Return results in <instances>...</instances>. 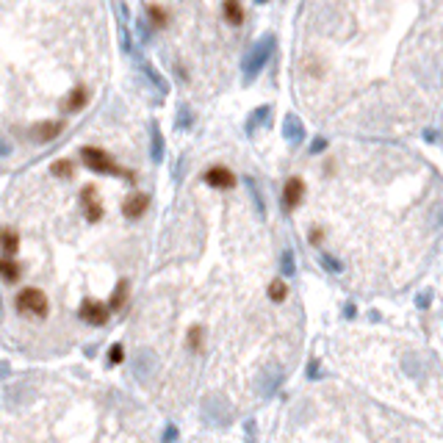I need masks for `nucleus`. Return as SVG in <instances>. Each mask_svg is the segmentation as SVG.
<instances>
[{
	"mask_svg": "<svg viewBox=\"0 0 443 443\" xmlns=\"http://www.w3.org/2000/svg\"><path fill=\"white\" fill-rule=\"evenodd\" d=\"M125 360V346L122 344H111L108 349V366H119Z\"/></svg>",
	"mask_w": 443,
	"mask_h": 443,
	"instance_id": "2f4dec72",
	"label": "nucleus"
},
{
	"mask_svg": "<svg viewBox=\"0 0 443 443\" xmlns=\"http://www.w3.org/2000/svg\"><path fill=\"white\" fill-rule=\"evenodd\" d=\"M269 117H271V106H258V108H252V114H249L246 122H244V133H246V136H255V131H260V128L269 122Z\"/></svg>",
	"mask_w": 443,
	"mask_h": 443,
	"instance_id": "2eb2a0df",
	"label": "nucleus"
},
{
	"mask_svg": "<svg viewBox=\"0 0 443 443\" xmlns=\"http://www.w3.org/2000/svg\"><path fill=\"white\" fill-rule=\"evenodd\" d=\"M128 294H131V280H125V277H122V280L117 283V288H114L111 299L106 302V305H108V310H111V313H114V310H122V308L128 305Z\"/></svg>",
	"mask_w": 443,
	"mask_h": 443,
	"instance_id": "f3484780",
	"label": "nucleus"
},
{
	"mask_svg": "<svg viewBox=\"0 0 443 443\" xmlns=\"http://www.w3.org/2000/svg\"><path fill=\"white\" fill-rule=\"evenodd\" d=\"M280 271H283V277H294L296 274V252L291 246H285L280 252Z\"/></svg>",
	"mask_w": 443,
	"mask_h": 443,
	"instance_id": "cd10ccee",
	"label": "nucleus"
},
{
	"mask_svg": "<svg viewBox=\"0 0 443 443\" xmlns=\"http://www.w3.org/2000/svg\"><path fill=\"white\" fill-rule=\"evenodd\" d=\"M64 122L61 119H44V122H36L33 128H31V139L36 142V144H50V142H56L61 133H64Z\"/></svg>",
	"mask_w": 443,
	"mask_h": 443,
	"instance_id": "1a4fd4ad",
	"label": "nucleus"
},
{
	"mask_svg": "<svg viewBox=\"0 0 443 443\" xmlns=\"http://www.w3.org/2000/svg\"><path fill=\"white\" fill-rule=\"evenodd\" d=\"M150 208V194H131L122 200V217L125 219H139Z\"/></svg>",
	"mask_w": 443,
	"mask_h": 443,
	"instance_id": "ddd939ff",
	"label": "nucleus"
},
{
	"mask_svg": "<svg viewBox=\"0 0 443 443\" xmlns=\"http://www.w3.org/2000/svg\"><path fill=\"white\" fill-rule=\"evenodd\" d=\"M222 14H224V19H227L230 25H241V22H244V8H241L238 0H224V3H222Z\"/></svg>",
	"mask_w": 443,
	"mask_h": 443,
	"instance_id": "a878e982",
	"label": "nucleus"
},
{
	"mask_svg": "<svg viewBox=\"0 0 443 443\" xmlns=\"http://www.w3.org/2000/svg\"><path fill=\"white\" fill-rule=\"evenodd\" d=\"M81 158H83V164H86L92 172H97V175H117V178H122V181H128V183H136V175L128 172V169H122V167H117V161H114L106 150H100V147H83V150H81Z\"/></svg>",
	"mask_w": 443,
	"mask_h": 443,
	"instance_id": "f03ea898",
	"label": "nucleus"
},
{
	"mask_svg": "<svg viewBox=\"0 0 443 443\" xmlns=\"http://www.w3.org/2000/svg\"><path fill=\"white\" fill-rule=\"evenodd\" d=\"M308 241H310L313 246H321V244H324V230H321V227H310V230H308Z\"/></svg>",
	"mask_w": 443,
	"mask_h": 443,
	"instance_id": "72a5a7b5",
	"label": "nucleus"
},
{
	"mask_svg": "<svg viewBox=\"0 0 443 443\" xmlns=\"http://www.w3.org/2000/svg\"><path fill=\"white\" fill-rule=\"evenodd\" d=\"M266 294H269V299H271L274 305H283V302L288 299V283H285V277H274V280L269 283Z\"/></svg>",
	"mask_w": 443,
	"mask_h": 443,
	"instance_id": "aec40b11",
	"label": "nucleus"
},
{
	"mask_svg": "<svg viewBox=\"0 0 443 443\" xmlns=\"http://www.w3.org/2000/svg\"><path fill=\"white\" fill-rule=\"evenodd\" d=\"M283 385V371L277 369V371H269V374H263V380H260V396H274L277 394V388Z\"/></svg>",
	"mask_w": 443,
	"mask_h": 443,
	"instance_id": "4be33fe9",
	"label": "nucleus"
},
{
	"mask_svg": "<svg viewBox=\"0 0 443 443\" xmlns=\"http://www.w3.org/2000/svg\"><path fill=\"white\" fill-rule=\"evenodd\" d=\"M305 192H308L305 181H302L299 175H291V178H288V183H285V189H283V211H285V214L296 211V208H299V203L305 200Z\"/></svg>",
	"mask_w": 443,
	"mask_h": 443,
	"instance_id": "423d86ee",
	"label": "nucleus"
},
{
	"mask_svg": "<svg viewBox=\"0 0 443 443\" xmlns=\"http://www.w3.org/2000/svg\"><path fill=\"white\" fill-rule=\"evenodd\" d=\"M344 316H346V319H355V316H358L355 302H346V305H344Z\"/></svg>",
	"mask_w": 443,
	"mask_h": 443,
	"instance_id": "4c0bfd02",
	"label": "nucleus"
},
{
	"mask_svg": "<svg viewBox=\"0 0 443 443\" xmlns=\"http://www.w3.org/2000/svg\"><path fill=\"white\" fill-rule=\"evenodd\" d=\"M133 28H136V33H139V44H147V42L153 39V25H150L147 19H133Z\"/></svg>",
	"mask_w": 443,
	"mask_h": 443,
	"instance_id": "c85d7f7f",
	"label": "nucleus"
},
{
	"mask_svg": "<svg viewBox=\"0 0 443 443\" xmlns=\"http://www.w3.org/2000/svg\"><path fill=\"white\" fill-rule=\"evenodd\" d=\"M11 150H14V147H11V142H8L6 136H0V158H6V156H11Z\"/></svg>",
	"mask_w": 443,
	"mask_h": 443,
	"instance_id": "e433bc0d",
	"label": "nucleus"
},
{
	"mask_svg": "<svg viewBox=\"0 0 443 443\" xmlns=\"http://www.w3.org/2000/svg\"><path fill=\"white\" fill-rule=\"evenodd\" d=\"M153 371H156V355H153L150 349H142V352L133 358V374H136L139 380H147Z\"/></svg>",
	"mask_w": 443,
	"mask_h": 443,
	"instance_id": "dca6fc26",
	"label": "nucleus"
},
{
	"mask_svg": "<svg viewBox=\"0 0 443 443\" xmlns=\"http://www.w3.org/2000/svg\"><path fill=\"white\" fill-rule=\"evenodd\" d=\"M416 305H419L421 310H430V305H433V291L427 288L424 294H419V296H416Z\"/></svg>",
	"mask_w": 443,
	"mask_h": 443,
	"instance_id": "f704fd0d",
	"label": "nucleus"
},
{
	"mask_svg": "<svg viewBox=\"0 0 443 443\" xmlns=\"http://www.w3.org/2000/svg\"><path fill=\"white\" fill-rule=\"evenodd\" d=\"M19 277H22V266L17 260H11V258H0V280L17 283Z\"/></svg>",
	"mask_w": 443,
	"mask_h": 443,
	"instance_id": "b1692460",
	"label": "nucleus"
},
{
	"mask_svg": "<svg viewBox=\"0 0 443 443\" xmlns=\"http://www.w3.org/2000/svg\"><path fill=\"white\" fill-rule=\"evenodd\" d=\"M175 438H181V430H178L175 424H167V430H164V443H172Z\"/></svg>",
	"mask_w": 443,
	"mask_h": 443,
	"instance_id": "c9c22d12",
	"label": "nucleus"
},
{
	"mask_svg": "<svg viewBox=\"0 0 443 443\" xmlns=\"http://www.w3.org/2000/svg\"><path fill=\"white\" fill-rule=\"evenodd\" d=\"M131 56L139 61V69H142V75L150 81V86H156L161 94H167V92H169V83H167V78H164V75H161V72H158V69H156V67H153L147 58H142V53H139V47H136V44H133V53H131Z\"/></svg>",
	"mask_w": 443,
	"mask_h": 443,
	"instance_id": "9b49d317",
	"label": "nucleus"
},
{
	"mask_svg": "<svg viewBox=\"0 0 443 443\" xmlns=\"http://www.w3.org/2000/svg\"><path fill=\"white\" fill-rule=\"evenodd\" d=\"M86 106H89V89H86L83 83L72 86L69 94L61 100V111H64V114H78V111H83Z\"/></svg>",
	"mask_w": 443,
	"mask_h": 443,
	"instance_id": "f8f14e48",
	"label": "nucleus"
},
{
	"mask_svg": "<svg viewBox=\"0 0 443 443\" xmlns=\"http://www.w3.org/2000/svg\"><path fill=\"white\" fill-rule=\"evenodd\" d=\"M203 344H206V330H203L200 324L189 327V333H186V349H189L192 355H200V352H203Z\"/></svg>",
	"mask_w": 443,
	"mask_h": 443,
	"instance_id": "412c9836",
	"label": "nucleus"
},
{
	"mask_svg": "<svg viewBox=\"0 0 443 443\" xmlns=\"http://www.w3.org/2000/svg\"><path fill=\"white\" fill-rule=\"evenodd\" d=\"M283 136H285V142H288L291 147H299V144L305 142L308 128H305V122L299 119V114L288 111V114L283 117Z\"/></svg>",
	"mask_w": 443,
	"mask_h": 443,
	"instance_id": "9d476101",
	"label": "nucleus"
},
{
	"mask_svg": "<svg viewBox=\"0 0 443 443\" xmlns=\"http://www.w3.org/2000/svg\"><path fill=\"white\" fill-rule=\"evenodd\" d=\"M0 249L6 255H17L19 252V233H17V227H11V224L0 227Z\"/></svg>",
	"mask_w": 443,
	"mask_h": 443,
	"instance_id": "a211bd4d",
	"label": "nucleus"
},
{
	"mask_svg": "<svg viewBox=\"0 0 443 443\" xmlns=\"http://www.w3.org/2000/svg\"><path fill=\"white\" fill-rule=\"evenodd\" d=\"M175 128H178V131H192V128H194V111H192L186 103H181V106H178Z\"/></svg>",
	"mask_w": 443,
	"mask_h": 443,
	"instance_id": "bb28decb",
	"label": "nucleus"
},
{
	"mask_svg": "<svg viewBox=\"0 0 443 443\" xmlns=\"http://www.w3.org/2000/svg\"><path fill=\"white\" fill-rule=\"evenodd\" d=\"M435 133H438V131H433V128H427V131H424V139H427V142H435V139H438Z\"/></svg>",
	"mask_w": 443,
	"mask_h": 443,
	"instance_id": "58836bf2",
	"label": "nucleus"
},
{
	"mask_svg": "<svg viewBox=\"0 0 443 443\" xmlns=\"http://www.w3.org/2000/svg\"><path fill=\"white\" fill-rule=\"evenodd\" d=\"M203 181H206L211 189H219V192H230V189H235V183H238V178H235L227 167H222V164L208 167L206 175H203Z\"/></svg>",
	"mask_w": 443,
	"mask_h": 443,
	"instance_id": "6e6552de",
	"label": "nucleus"
},
{
	"mask_svg": "<svg viewBox=\"0 0 443 443\" xmlns=\"http://www.w3.org/2000/svg\"><path fill=\"white\" fill-rule=\"evenodd\" d=\"M305 374H308V380H321V377H324L321 360H319V358H310V360H308V366H305Z\"/></svg>",
	"mask_w": 443,
	"mask_h": 443,
	"instance_id": "7c9ffc66",
	"label": "nucleus"
},
{
	"mask_svg": "<svg viewBox=\"0 0 443 443\" xmlns=\"http://www.w3.org/2000/svg\"><path fill=\"white\" fill-rule=\"evenodd\" d=\"M274 47H277V36H274V33H263V36L249 47V53H246L244 61H241V81H244L246 86L255 83L258 75L266 69V64H269Z\"/></svg>",
	"mask_w": 443,
	"mask_h": 443,
	"instance_id": "f257e3e1",
	"label": "nucleus"
},
{
	"mask_svg": "<svg viewBox=\"0 0 443 443\" xmlns=\"http://www.w3.org/2000/svg\"><path fill=\"white\" fill-rule=\"evenodd\" d=\"M255 3H269V0H255Z\"/></svg>",
	"mask_w": 443,
	"mask_h": 443,
	"instance_id": "ea45409f",
	"label": "nucleus"
},
{
	"mask_svg": "<svg viewBox=\"0 0 443 443\" xmlns=\"http://www.w3.org/2000/svg\"><path fill=\"white\" fill-rule=\"evenodd\" d=\"M321 266H324L327 271H333V274H341V271H344V263H341L335 255H330V252L321 255Z\"/></svg>",
	"mask_w": 443,
	"mask_h": 443,
	"instance_id": "c756f323",
	"label": "nucleus"
},
{
	"mask_svg": "<svg viewBox=\"0 0 443 443\" xmlns=\"http://www.w3.org/2000/svg\"><path fill=\"white\" fill-rule=\"evenodd\" d=\"M50 175L58 181H69V178H75V164L69 158H58L50 164Z\"/></svg>",
	"mask_w": 443,
	"mask_h": 443,
	"instance_id": "393cba45",
	"label": "nucleus"
},
{
	"mask_svg": "<svg viewBox=\"0 0 443 443\" xmlns=\"http://www.w3.org/2000/svg\"><path fill=\"white\" fill-rule=\"evenodd\" d=\"M244 186H246V192H249V197H252L255 214H258L260 219H266V203H263V194H260V189H258L255 178H252V175H244Z\"/></svg>",
	"mask_w": 443,
	"mask_h": 443,
	"instance_id": "6ab92c4d",
	"label": "nucleus"
},
{
	"mask_svg": "<svg viewBox=\"0 0 443 443\" xmlns=\"http://www.w3.org/2000/svg\"><path fill=\"white\" fill-rule=\"evenodd\" d=\"M164 156H167V139L161 133V125L153 122L150 125V158H153V164H161Z\"/></svg>",
	"mask_w": 443,
	"mask_h": 443,
	"instance_id": "4468645a",
	"label": "nucleus"
},
{
	"mask_svg": "<svg viewBox=\"0 0 443 443\" xmlns=\"http://www.w3.org/2000/svg\"><path fill=\"white\" fill-rule=\"evenodd\" d=\"M78 316H81L86 324H92V327H103V324H108L111 310H108V305L100 302V299H83L81 308H78Z\"/></svg>",
	"mask_w": 443,
	"mask_h": 443,
	"instance_id": "20e7f679",
	"label": "nucleus"
},
{
	"mask_svg": "<svg viewBox=\"0 0 443 443\" xmlns=\"http://www.w3.org/2000/svg\"><path fill=\"white\" fill-rule=\"evenodd\" d=\"M14 305H17L19 313H28L33 319H47V310H50L47 296L39 288H22V291H17Z\"/></svg>",
	"mask_w": 443,
	"mask_h": 443,
	"instance_id": "7ed1b4c3",
	"label": "nucleus"
},
{
	"mask_svg": "<svg viewBox=\"0 0 443 443\" xmlns=\"http://www.w3.org/2000/svg\"><path fill=\"white\" fill-rule=\"evenodd\" d=\"M147 22L153 28H167L169 25V11L164 6H158V3H150L147 6Z\"/></svg>",
	"mask_w": 443,
	"mask_h": 443,
	"instance_id": "5701e85b",
	"label": "nucleus"
},
{
	"mask_svg": "<svg viewBox=\"0 0 443 443\" xmlns=\"http://www.w3.org/2000/svg\"><path fill=\"white\" fill-rule=\"evenodd\" d=\"M81 206H83V217H86L89 224H97V222L106 217L103 203L97 200V186H94V183H89V186L81 189Z\"/></svg>",
	"mask_w": 443,
	"mask_h": 443,
	"instance_id": "39448f33",
	"label": "nucleus"
},
{
	"mask_svg": "<svg viewBox=\"0 0 443 443\" xmlns=\"http://www.w3.org/2000/svg\"><path fill=\"white\" fill-rule=\"evenodd\" d=\"M203 416H206V421L208 424H230V416H233V410H230V405L219 399V396H208L206 402H203Z\"/></svg>",
	"mask_w": 443,
	"mask_h": 443,
	"instance_id": "0eeeda50",
	"label": "nucleus"
},
{
	"mask_svg": "<svg viewBox=\"0 0 443 443\" xmlns=\"http://www.w3.org/2000/svg\"><path fill=\"white\" fill-rule=\"evenodd\" d=\"M327 147H330V142L324 136H316L310 142V156H321V153H327Z\"/></svg>",
	"mask_w": 443,
	"mask_h": 443,
	"instance_id": "473e14b6",
	"label": "nucleus"
}]
</instances>
